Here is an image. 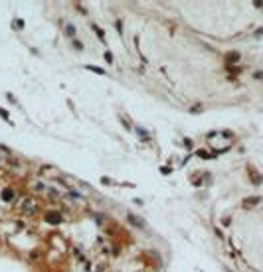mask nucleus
Returning <instances> with one entry per match:
<instances>
[{
  "label": "nucleus",
  "instance_id": "f257e3e1",
  "mask_svg": "<svg viewBox=\"0 0 263 272\" xmlns=\"http://www.w3.org/2000/svg\"><path fill=\"white\" fill-rule=\"evenodd\" d=\"M127 219H129V223H131V225H135L137 229L144 227V221H141V219H137L135 215H133V213H129V215H127Z\"/></svg>",
  "mask_w": 263,
  "mask_h": 272
},
{
  "label": "nucleus",
  "instance_id": "f03ea898",
  "mask_svg": "<svg viewBox=\"0 0 263 272\" xmlns=\"http://www.w3.org/2000/svg\"><path fill=\"white\" fill-rule=\"evenodd\" d=\"M48 223H52V225H57V223H61V215L59 213H50L48 217H46Z\"/></svg>",
  "mask_w": 263,
  "mask_h": 272
},
{
  "label": "nucleus",
  "instance_id": "7ed1b4c3",
  "mask_svg": "<svg viewBox=\"0 0 263 272\" xmlns=\"http://www.w3.org/2000/svg\"><path fill=\"white\" fill-rule=\"evenodd\" d=\"M85 69H87V71H93V73H97V75H105V73H107L105 69H101V67H95V65H85Z\"/></svg>",
  "mask_w": 263,
  "mask_h": 272
},
{
  "label": "nucleus",
  "instance_id": "20e7f679",
  "mask_svg": "<svg viewBox=\"0 0 263 272\" xmlns=\"http://www.w3.org/2000/svg\"><path fill=\"white\" fill-rule=\"evenodd\" d=\"M91 28L95 30V34L99 36V40H101V42H105V34H103V30H101L99 26H95V24H91Z\"/></svg>",
  "mask_w": 263,
  "mask_h": 272
},
{
  "label": "nucleus",
  "instance_id": "39448f33",
  "mask_svg": "<svg viewBox=\"0 0 263 272\" xmlns=\"http://www.w3.org/2000/svg\"><path fill=\"white\" fill-rule=\"evenodd\" d=\"M2 197H4V199H6V201H10L12 197H14V191H12L10 187H6V189H4V191H2Z\"/></svg>",
  "mask_w": 263,
  "mask_h": 272
},
{
  "label": "nucleus",
  "instance_id": "423d86ee",
  "mask_svg": "<svg viewBox=\"0 0 263 272\" xmlns=\"http://www.w3.org/2000/svg\"><path fill=\"white\" fill-rule=\"evenodd\" d=\"M231 61H240V53H237V51L228 53V63H231Z\"/></svg>",
  "mask_w": 263,
  "mask_h": 272
},
{
  "label": "nucleus",
  "instance_id": "0eeeda50",
  "mask_svg": "<svg viewBox=\"0 0 263 272\" xmlns=\"http://www.w3.org/2000/svg\"><path fill=\"white\" fill-rule=\"evenodd\" d=\"M255 203H259V197H251V199H245V201H243V205H245V207L255 205Z\"/></svg>",
  "mask_w": 263,
  "mask_h": 272
},
{
  "label": "nucleus",
  "instance_id": "6e6552de",
  "mask_svg": "<svg viewBox=\"0 0 263 272\" xmlns=\"http://www.w3.org/2000/svg\"><path fill=\"white\" fill-rule=\"evenodd\" d=\"M66 34L69 36V38H73V36H75V28H73L71 24H67V26H66Z\"/></svg>",
  "mask_w": 263,
  "mask_h": 272
},
{
  "label": "nucleus",
  "instance_id": "1a4fd4ad",
  "mask_svg": "<svg viewBox=\"0 0 263 272\" xmlns=\"http://www.w3.org/2000/svg\"><path fill=\"white\" fill-rule=\"evenodd\" d=\"M105 61H107V63H113V55H111V51H105Z\"/></svg>",
  "mask_w": 263,
  "mask_h": 272
},
{
  "label": "nucleus",
  "instance_id": "9d476101",
  "mask_svg": "<svg viewBox=\"0 0 263 272\" xmlns=\"http://www.w3.org/2000/svg\"><path fill=\"white\" fill-rule=\"evenodd\" d=\"M0 114H2L4 119H8V110H6V109H2V107H0Z\"/></svg>",
  "mask_w": 263,
  "mask_h": 272
},
{
  "label": "nucleus",
  "instance_id": "9b49d317",
  "mask_svg": "<svg viewBox=\"0 0 263 272\" xmlns=\"http://www.w3.org/2000/svg\"><path fill=\"white\" fill-rule=\"evenodd\" d=\"M253 75H255V79H263V71H255Z\"/></svg>",
  "mask_w": 263,
  "mask_h": 272
},
{
  "label": "nucleus",
  "instance_id": "f8f14e48",
  "mask_svg": "<svg viewBox=\"0 0 263 272\" xmlns=\"http://www.w3.org/2000/svg\"><path fill=\"white\" fill-rule=\"evenodd\" d=\"M73 45H75L77 49H83V44H81V42H77V40H75V42H73Z\"/></svg>",
  "mask_w": 263,
  "mask_h": 272
},
{
  "label": "nucleus",
  "instance_id": "ddd939ff",
  "mask_svg": "<svg viewBox=\"0 0 263 272\" xmlns=\"http://www.w3.org/2000/svg\"><path fill=\"white\" fill-rule=\"evenodd\" d=\"M137 132H139L141 136H144V138H146V130H144V128H137Z\"/></svg>",
  "mask_w": 263,
  "mask_h": 272
},
{
  "label": "nucleus",
  "instance_id": "4468645a",
  "mask_svg": "<svg viewBox=\"0 0 263 272\" xmlns=\"http://www.w3.org/2000/svg\"><path fill=\"white\" fill-rule=\"evenodd\" d=\"M190 110H192V112H198V110H202V107H200V105H196V107H192Z\"/></svg>",
  "mask_w": 263,
  "mask_h": 272
},
{
  "label": "nucleus",
  "instance_id": "2eb2a0df",
  "mask_svg": "<svg viewBox=\"0 0 263 272\" xmlns=\"http://www.w3.org/2000/svg\"><path fill=\"white\" fill-rule=\"evenodd\" d=\"M16 28H24V22H22V20H16Z\"/></svg>",
  "mask_w": 263,
  "mask_h": 272
},
{
  "label": "nucleus",
  "instance_id": "dca6fc26",
  "mask_svg": "<svg viewBox=\"0 0 263 272\" xmlns=\"http://www.w3.org/2000/svg\"><path fill=\"white\" fill-rule=\"evenodd\" d=\"M257 36H263V30H257Z\"/></svg>",
  "mask_w": 263,
  "mask_h": 272
}]
</instances>
